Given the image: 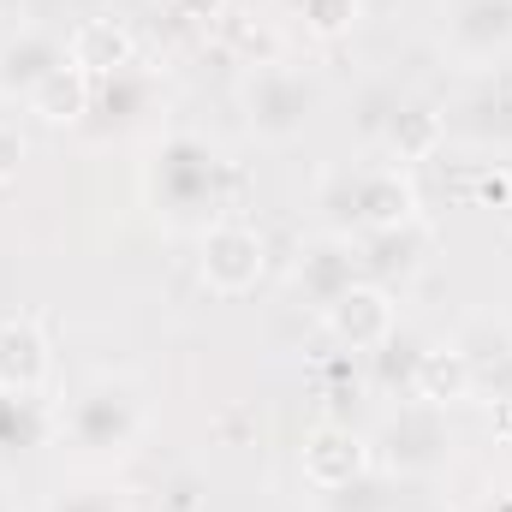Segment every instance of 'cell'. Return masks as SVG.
Segmentation results:
<instances>
[{
	"mask_svg": "<svg viewBox=\"0 0 512 512\" xmlns=\"http://www.w3.org/2000/svg\"><path fill=\"white\" fill-rule=\"evenodd\" d=\"M143 191L155 203V215L167 221H221L227 197H233V167L221 161V149L197 131H173L155 143L149 167H143Z\"/></svg>",
	"mask_w": 512,
	"mask_h": 512,
	"instance_id": "obj_1",
	"label": "cell"
},
{
	"mask_svg": "<svg viewBox=\"0 0 512 512\" xmlns=\"http://www.w3.org/2000/svg\"><path fill=\"white\" fill-rule=\"evenodd\" d=\"M143 423H149V399H143V387L131 376H90L66 399V411H60V435L90 465L126 459L131 447L143 441Z\"/></svg>",
	"mask_w": 512,
	"mask_h": 512,
	"instance_id": "obj_2",
	"label": "cell"
},
{
	"mask_svg": "<svg viewBox=\"0 0 512 512\" xmlns=\"http://www.w3.org/2000/svg\"><path fill=\"white\" fill-rule=\"evenodd\" d=\"M239 102H245V126L262 143H292V137H304V126L316 120L322 90L298 66H256L251 78H245V96Z\"/></svg>",
	"mask_w": 512,
	"mask_h": 512,
	"instance_id": "obj_3",
	"label": "cell"
},
{
	"mask_svg": "<svg viewBox=\"0 0 512 512\" xmlns=\"http://www.w3.org/2000/svg\"><path fill=\"white\" fill-rule=\"evenodd\" d=\"M262 268H268V245H262V233L251 221H227L221 215V221L203 227V280H209V292L239 298V292H251L262 280Z\"/></svg>",
	"mask_w": 512,
	"mask_h": 512,
	"instance_id": "obj_4",
	"label": "cell"
},
{
	"mask_svg": "<svg viewBox=\"0 0 512 512\" xmlns=\"http://www.w3.org/2000/svg\"><path fill=\"white\" fill-rule=\"evenodd\" d=\"M382 459L393 471H441L453 459V435H447V417L435 399H417V405H399L382 429Z\"/></svg>",
	"mask_w": 512,
	"mask_h": 512,
	"instance_id": "obj_5",
	"label": "cell"
},
{
	"mask_svg": "<svg viewBox=\"0 0 512 512\" xmlns=\"http://www.w3.org/2000/svg\"><path fill=\"white\" fill-rule=\"evenodd\" d=\"M441 36H447V48H453L465 66L501 60L512 48V0H453Z\"/></svg>",
	"mask_w": 512,
	"mask_h": 512,
	"instance_id": "obj_6",
	"label": "cell"
},
{
	"mask_svg": "<svg viewBox=\"0 0 512 512\" xmlns=\"http://www.w3.org/2000/svg\"><path fill=\"white\" fill-rule=\"evenodd\" d=\"M340 191H346V215H352V227H364V233H393V227H405L411 221V209H417V197H411V185L393 173V167H370V173H358V179H340Z\"/></svg>",
	"mask_w": 512,
	"mask_h": 512,
	"instance_id": "obj_7",
	"label": "cell"
},
{
	"mask_svg": "<svg viewBox=\"0 0 512 512\" xmlns=\"http://www.w3.org/2000/svg\"><path fill=\"white\" fill-rule=\"evenodd\" d=\"M322 316H328L334 340L352 346V352H376V346H387V334H393V298H387L382 286H364V280H352Z\"/></svg>",
	"mask_w": 512,
	"mask_h": 512,
	"instance_id": "obj_8",
	"label": "cell"
},
{
	"mask_svg": "<svg viewBox=\"0 0 512 512\" xmlns=\"http://www.w3.org/2000/svg\"><path fill=\"white\" fill-rule=\"evenodd\" d=\"M66 60H72V54H66L48 30H36V24H30V30H18V36H6V42H0V90L30 102V90H36L48 72H60Z\"/></svg>",
	"mask_w": 512,
	"mask_h": 512,
	"instance_id": "obj_9",
	"label": "cell"
},
{
	"mask_svg": "<svg viewBox=\"0 0 512 512\" xmlns=\"http://www.w3.org/2000/svg\"><path fill=\"white\" fill-rule=\"evenodd\" d=\"M364 459H370V447H364L352 429H316V435L304 441V477H310L316 489H328V495L352 489V483L364 477Z\"/></svg>",
	"mask_w": 512,
	"mask_h": 512,
	"instance_id": "obj_10",
	"label": "cell"
},
{
	"mask_svg": "<svg viewBox=\"0 0 512 512\" xmlns=\"http://www.w3.org/2000/svg\"><path fill=\"white\" fill-rule=\"evenodd\" d=\"M0 387H12V393H42L48 387V340L30 316L0 322Z\"/></svg>",
	"mask_w": 512,
	"mask_h": 512,
	"instance_id": "obj_11",
	"label": "cell"
},
{
	"mask_svg": "<svg viewBox=\"0 0 512 512\" xmlns=\"http://www.w3.org/2000/svg\"><path fill=\"white\" fill-rule=\"evenodd\" d=\"M30 114H42L48 126H78L90 114V72H78L72 60L60 72H48L36 90H30Z\"/></svg>",
	"mask_w": 512,
	"mask_h": 512,
	"instance_id": "obj_12",
	"label": "cell"
},
{
	"mask_svg": "<svg viewBox=\"0 0 512 512\" xmlns=\"http://www.w3.org/2000/svg\"><path fill=\"white\" fill-rule=\"evenodd\" d=\"M72 66L78 72H90V78H114V72H126L131 66V36L114 24V18H96V24H84L78 36H72Z\"/></svg>",
	"mask_w": 512,
	"mask_h": 512,
	"instance_id": "obj_13",
	"label": "cell"
},
{
	"mask_svg": "<svg viewBox=\"0 0 512 512\" xmlns=\"http://www.w3.org/2000/svg\"><path fill=\"white\" fill-rule=\"evenodd\" d=\"M42 435H48L42 393H12V387H0V459H18V453H30Z\"/></svg>",
	"mask_w": 512,
	"mask_h": 512,
	"instance_id": "obj_14",
	"label": "cell"
},
{
	"mask_svg": "<svg viewBox=\"0 0 512 512\" xmlns=\"http://www.w3.org/2000/svg\"><path fill=\"white\" fill-rule=\"evenodd\" d=\"M48 512H131L126 507V489L108 483V477H78V483H60Z\"/></svg>",
	"mask_w": 512,
	"mask_h": 512,
	"instance_id": "obj_15",
	"label": "cell"
},
{
	"mask_svg": "<svg viewBox=\"0 0 512 512\" xmlns=\"http://www.w3.org/2000/svg\"><path fill=\"white\" fill-rule=\"evenodd\" d=\"M298 280H304V286H310V298H316V304L328 310V304H334V298H340V292H346V286L358 280V274H352V262H346V256L328 245V251L310 256V268H298Z\"/></svg>",
	"mask_w": 512,
	"mask_h": 512,
	"instance_id": "obj_16",
	"label": "cell"
},
{
	"mask_svg": "<svg viewBox=\"0 0 512 512\" xmlns=\"http://www.w3.org/2000/svg\"><path fill=\"white\" fill-rule=\"evenodd\" d=\"M298 6V18L316 30V36H346L352 24H358V6L364 0H292Z\"/></svg>",
	"mask_w": 512,
	"mask_h": 512,
	"instance_id": "obj_17",
	"label": "cell"
},
{
	"mask_svg": "<svg viewBox=\"0 0 512 512\" xmlns=\"http://www.w3.org/2000/svg\"><path fill=\"white\" fill-rule=\"evenodd\" d=\"M459 393H465V364L459 358H423V399L447 405Z\"/></svg>",
	"mask_w": 512,
	"mask_h": 512,
	"instance_id": "obj_18",
	"label": "cell"
},
{
	"mask_svg": "<svg viewBox=\"0 0 512 512\" xmlns=\"http://www.w3.org/2000/svg\"><path fill=\"white\" fill-rule=\"evenodd\" d=\"M18 161H24V137H18V126L0 120V179H18Z\"/></svg>",
	"mask_w": 512,
	"mask_h": 512,
	"instance_id": "obj_19",
	"label": "cell"
},
{
	"mask_svg": "<svg viewBox=\"0 0 512 512\" xmlns=\"http://www.w3.org/2000/svg\"><path fill=\"white\" fill-rule=\"evenodd\" d=\"M221 6H227V0H173V12H179V18H191V24H215V18H221Z\"/></svg>",
	"mask_w": 512,
	"mask_h": 512,
	"instance_id": "obj_20",
	"label": "cell"
},
{
	"mask_svg": "<svg viewBox=\"0 0 512 512\" xmlns=\"http://www.w3.org/2000/svg\"><path fill=\"white\" fill-rule=\"evenodd\" d=\"M0 512H18V507H12V495H6V489H0Z\"/></svg>",
	"mask_w": 512,
	"mask_h": 512,
	"instance_id": "obj_21",
	"label": "cell"
}]
</instances>
